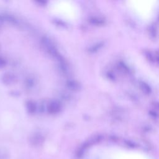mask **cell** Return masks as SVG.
Returning <instances> with one entry per match:
<instances>
[{"label":"cell","mask_w":159,"mask_h":159,"mask_svg":"<svg viewBox=\"0 0 159 159\" xmlns=\"http://www.w3.org/2000/svg\"><path fill=\"white\" fill-rule=\"evenodd\" d=\"M112 159H147L144 156L137 154H115Z\"/></svg>","instance_id":"1"}]
</instances>
